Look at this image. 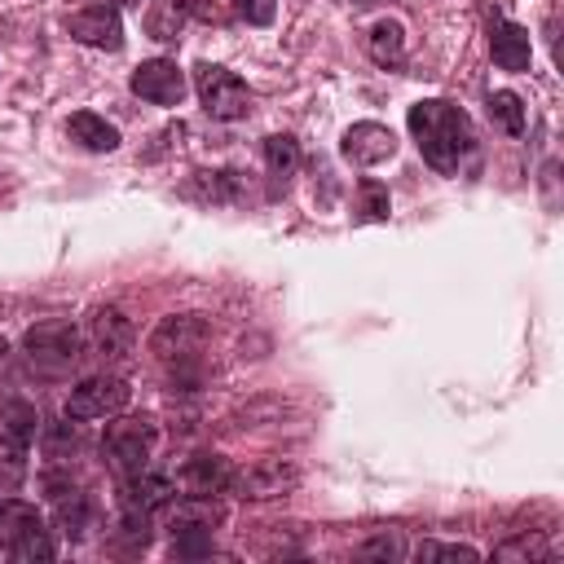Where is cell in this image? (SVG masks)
Wrapping results in <instances>:
<instances>
[{"label": "cell", "mask_w": 564, "mask_h": 564, "mask_svg": "<svg viewBox=\"0 0 564 564\" xmlns=\"http://www.w3.org/2000/svg\"><path fill=\"white\" fill-rule=\"evenodd\" d=\"M410 132H414L427 167H436L445 176H454L458 163L476 150V132H471L467 110L454 106V101H441V97L410 106Z\"/></svg>", "instance_id": "1"}, {"label": "cell", "mask_w": 564, "mask_h": 564, "mask_svg": "<svg viewBox=\"0 0 564 564\" xmlns=\"http://www.w3.org/2000/svg\"><path fill=\"white\" fill-rule=\"evenodd\" d=\"M154 441H159V427H154L150 414H123V419L106 423L101 458H106V467H110L119 480H128V476H137V471L150 467Z\"/></svg>", "instance_id": "2"}, {"label": "cell", "mask_w": 564, "mask_h": 564, "mask_svg": "<svg viewBox=\"0 0 564 564\" xmlns=\"http://www.w3.org/2000/svg\"><path fill=\"white\" fill-rule=\"evenodd\" d=\"M22 352H26V366H31L35 375L57 379V375H66V370L84 357V335H79V326H70V322H40V326L26 330Z\"/></svg>", "instance_id": "3"}, {"label": "cell", "mask_w": 564, "mask_h": 564, "mask_svg": "<svg viewBox=\"0 0 564 564\" xmlns=\"http://www.w3.org/2000/svg\"><path fill=\"white\" fill-rule=\"evenodd\" d=\"M0 546L18 564H35V560H53L57 555L40 511L31 502H22V498H0Z\"/></svg>", "instance_id": "4"}, {"label": "cell", "mask_w": 564, "mask_h": 564, "mask_svg": "<svg viewBox=\"0 0 564 564\" xmlns=\"http://www.w3.org/2000/svg\"><path fill=\"white\" fill-rule=\"evenodd\" d=\"M194 88H198L203 110H207L212 119H220V123H234V119H242V115L251 110L247 84H242L234 70H225V66L198 62V66H194Z\"/></svg>", "instance_id": "5"}, {"label": "cell", "mask_w": 564, "mask_h": 564, "mask_svg": "<svg viewBox=\"0 0 564 564\" xmlns=\"http://www.w3.org/2000/svg\"><path fill=\"white\" fill-rule=\"evenodd\" d=\"M128 397H132V388L119 375H93L79 388H70L66 419H75V423H84V419H110V414H119L128 405Z\"/></svg>", "instance_id": "6"}, {"label": "cell", "mask_w": 564, "mask_h": 564, "mask_svg": "<svg viewBox=\"0 0 564 564\" xmlns=\"http://www.w3.org/2000/svg\"><path fill=\"white\" fill-rule=\"evenodd\" d=\"M207 344V322L198 313H176V317H163L150 335V352L159 361H185L194 357L198 348Z\"/></svg>", "instance_id": "7"}, {"label": "cell", "mask_w": 564, "mask_h": 564, "mask_svg": "<svg viewBox=\"0 0 564 564\" xmlns=\"http://www.w3.org/2000/svg\"><path fill=\"white\" fill-rule=\"evenodd\" d=\"M132 93L154 106H181L185 97V70L172 57H150L132 70Z\"/></svg>", "instance_id": "8"}, {"label": "cell", "mask_w": 564, "mask_h": 564, "mask_svg": "<svg viewBox=\"0 0 564 564\" xmlns=\"http://www.w3.org/2000/svg\"><path fill=\"white\" fill-rule=\"evenodd\" d=\"M339 150H344L348 163H357V167H375V163H383V159L397 154V132L383 128V123H375V119H366V123H352V128L344 132Z\"/></svg>", "instance_id": "9"}, {"label": "cell", "mask_w": 564, "mask_h": 564, "mask_svg": "<svg viewBox=\"0 0 564 564\" xmlns=\"http://www.w3.org/2000/svg\"><path fill=\"white\" fill-rule=\"evenodd\" d=\"M66 31H70V40H79L88 48H110L115 53L123 44V22H119V13L110 4H88V9L70 13Z\"/></svg>", "instance_id": "10"}, {"label": "cell", "mask_w": 564, "mask_h": 564, "mask_svg": "<svg viewBox=\"0 0 564 564\" xmlns=\"http://www.w3.org/2000/svg\"><path fill=\"white\" fill-rule=\"evenodd\" d=\"M181 489L185 494H229L234 485V463L220 458V454H194L185 467H181Z\"/></svg>", "instance_id": "11"}, {"label": "cell", "mask_w": 564, "mask_h": 564, "mask_svg": "<svg viewBox=\"0 0 564 564\" xmlns=\"http://www.w3.org/2000/svg\"><path fill=\"white\" fill-rule=\"evenodd\" d=\"M489 53L502 70H529V57H533V44H529V31L520 22H507V18H494L489 22Z\"/></svg>", "instance_id": "12"}, {"label": "cell", "mask_w": 564, "mask_h": 564, "mask_svg": "<svg viewBox=\"0 0 564 564\" xmlns=\"http://www.w3.org/2000/svg\"><path fill=\"white\" fill-rule=\"evenodd\" d=\"M291 485H295V471L291 467H282V463H256L247 471H234L229 494H238V498H278Z\"/></svg>", "instance_id": "13"}, {"label": "cell", "mask_w": 564, "mask_h": 564, "mask_svg": "<svg viewBox=\"0 0 564 564\" xmlns=\"http://www.w3.org/2000/svg\"><path fill=\"white\" fill-rule=\"evenodd\" d=\"M123 485V511H141V516H154V511H163L167 502H172V480L167 476H154V471H137V476H128V480H119Z\"/></svg>", "instance_id": "14"}, {"label": "cell", "mask_w": 564, "mask_h": 564, "mask_svg": "<svg viewBox=\"0 0 564 564\" xmlns=\"http://www.w3.org/2000/svg\"><path fill=\"white\" fill-rule=\"evenodd\" d=\"M35 427H40V414L31 401H4L0 405V449H9L13 458L26 454V445L35 441Z\"/></svg>", "instance_id": "15"}, {"label": "cell", "mask_w": 564, "mask_h": 564, "mask_svg": "<svg viewBox=\"0 0 564 564\" xmlns=\"http://www.w3.org/2000/svg\"><path fill=\"white\" fill-rule=\"evenodd\" d=\"M93 344H97L101 357L123 361L132 352V322L119 308H97L93 313Z\"/></svg>", "instance_id": "16"}, {"label": "cell", "mask_w": 564, "mask_h": 564, "mask_svg": "<svg viewBox=\"0 0 564 564\" xmlns=\"http://www.w3.org/2000/svg\"><path fill=\"white\" fill-rule=\"evenodd\" d=\"M167 529H216L225 520L220 502H212V494H185L181 502H167Z\"/></svg>", "instance_id": "17"}, {"label": "cell", "mask_w": 564, "mask_h": 564, "mask_svg": "<svg viewBox=\"0 0 564 564\" xmlns=\"http://www.w3.org/2000/svg\"><path fill=\"white\" fill-rule=\"evenodd\" d=\"M66 132H70V141H79V145H84V150H93V154H110V150L119 145L115 123H106V119H101V115H93V110L70 115Z\"/></svg>", "instance_id": "18"}, {"label": "cell", "mask_w": 564, "mask_h": 564, "mask_svg": "<svg viewBox=\"0 0 564 564\" xmlns=\"http://www.w3.org/2000/svg\"><path fill=\"white\" fill-rule=\"evenodd\" d=\"M264 167H269V176H273V189H282V185L295 176V167H300V145H295V137L273 132V137L264 141Z\"/></svg>", "instance_id": "19"}, {"label": "cell", "mask_w": 564, "mask_h": 564, "mask_svg": "<svg viewBox=\"0 0 564 564\" xmlns=\"http://www.w3.org/2000/svg\"><path fill=\"white\" fill-rule=\"evenodd\" d=\"M189 9H194V0H154L150 13H145V31L154 40H181V26H185Z\"/></svg>", "instance_id": "20"}, {"label": "cell", "mask_w": 564, "mask_h": 564, "mask_svg": "<svg viewBox=\"0 0 564 564\" xmlns=\"http://www.w3.org/2000/svg\"><path fill=\"white\" fill-rule=\"evenodd\" d=\"M366 44H370V57H375L379 66H401V62H405V31H401V22H392V18L375 22Z\"/></svg>", "instance_id": "21"}, {"label": "cell", "mask_w": 564, "mask_h": 564, "mask_svg": "<svg viewBox=\"0 0 564 564\" xmlns=\"http://www.w3.org/2000/svg\"><path fill=\"white\" fill-rule=\"evenodd\" d=\"M489 119H494L507 137H520V132H524V106H520V97L507 93V88L489 93Z\"/></svg>", "instance_id": "22"}, {"label": "cell", "mask_w": 564, "mask_h": 564, "mask_svg": "<svg viewBox=\"0 0 564 564\" xmlns=\"http://www.w3.org/2000/svg\"><path fill=\"white\" fill-rule=\"evenodd\" d=\"M57 529L66 538H84V529H93V507L84 494H70V498H57Z\"/></svg>", "instance_id": "23"}, {"label": "cell", "mask_w": 564, "mask_h": 564, "mask_svg": "<svg viewBox=\"0 0 564 564\" xmlns=\"http://www.w3.org/2000/svg\"><path fill=\"white\" fill-rule=\"evenodd\" d=\"M388 212H392L388 189L379 181H361V189H357V216L352 220H388Z\"/></svg>", "instance_id": "24"}, {"label": "cell", "mask_w": 564, "mask_h": 564, "mask_svg": "<svg viewBox=\"0 0 564 564\" xmlns=\"http://www.w3.org/2000/svg\"><path fill=\"white\" fill-rule=\"evenodd\" d=\"M172 555H181V560L212 555V529H176L172 533Z\"/></svg>", "instance_id": "25"}, {"label": "cell", "mask_w": 564, "mask_h": 564, "mask_svg": "<svg viewBox=\"0 0 564 564\" xmlns=\"http://www.w3.org/2000/svg\"><path fill=\"white\" fill-rule=\"evenodd\" d=\"M494 555H498V560H542V555H546V538H538V533H520V538L502 542Z\"/></svg>", "instance_id": "26"}, {"label": "cell", "mask_w": 564, "mask_h": 564, "mask_svg": "<svg viewBox=\"0 0 564 564\" xmlns=\"http://www.w3.org/2000/svg\"><path fill=\"white\" fill-rule=\"evenodd\" d=\"M419 560H476V551L471 546H463V542H423L419 551H414Z\"/></svg>", "instance_id": "27"}, {"label": "cell", "mask_w": 564, "mask_h": 564, "mask_svg": "<svg viewBox=\"0 0 564 564\" xmlns=\"http://www.w3.org/2000/svg\"><path fill=\"white\" fill-rule=\"evenodd\" d=\"M238 18H247L251 26H269L273 13H278V0H229Z\"/></svg>", "instance_id": "28"}, {"label": "cell", "mask_w": 564, "mask_h": 564, "mask_svg": "<svg viewBox=\"0 0 564 564\" xmlns=\"http://www.w3.org/2000/svg\"><path fill=\"white\" fill-rule=\"evenodd\" d=\"M361 555H401V542L397 538H375L361 546Z\"/></svg>", "instance_id": "29"}, {"label": "cell", "mask_w": 564, "mask_h": 564, "mask_svg": "<svg viewBox=\"0 0 564 564\" xmlns=\"http://www.w3.org/2000/svg\"><path fill=\"white\" fill-rule=\"evenodd\" d=\"M119 4H141V0H119Z\"/></svg>", "instance_id": "30"}]
</instances>
